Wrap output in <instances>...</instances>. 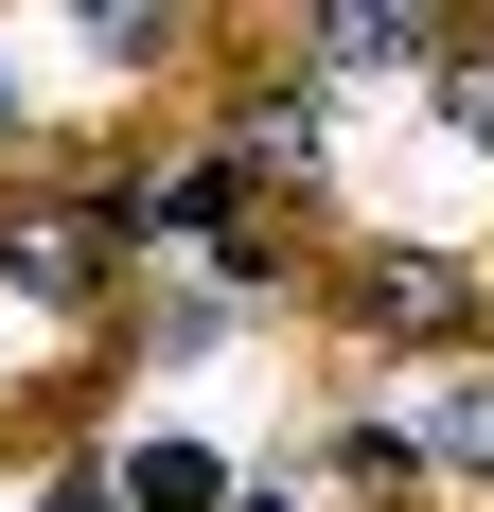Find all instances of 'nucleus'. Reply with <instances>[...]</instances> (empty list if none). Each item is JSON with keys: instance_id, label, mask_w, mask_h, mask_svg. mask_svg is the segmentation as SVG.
<instances>
[{"instance_id": "2", "label": "nucleus", "mask_w": 494, "mask_h": 512, "mask_svg": "<svg viewBox=\"0 0 494 512\" xmlns=\"http://www.w3.org/2000/svg\"><path fill=\"white\" fill-rule=\"evenodd\" d=\"M406 442H424V460H477V477H494V371L424 389V407H406Z\"/></svg>"}, {"instance_id": "6", "label": "nucleus", "mask_w": 494, "mask_h": 512, "mask_svg": "<svg viewBox=\"0 0 494 512\" xmlns=\"http://www.w3.org/2000/svg\"><path fill=\"white\" fill-rule=\"evenodd\" d=\"M230 512H300V495H230Z\"/></svg>"}, {"instance_id": "5", "label": "nucleus", "mask_w": 494, "mask_h": 512, "mask_svg": "<svg viewBox=\"0 0 494 512\" xmlns=\"http://www.w3.org/2000/svg\"><path fill=\"white\" fill-rule=\"evenodd\" d=\"M0 142H18V53H0Z\"/></svg>"}, {"instance_id": "4", "label": "nucleus", "mask_w": 494, "mask_h": 512, "mask_svg": "<svg viewBox=\"0 0 494 512\" xmlns=\"http://www.w3.org/2000/svg\"><path fill=\"white\" fill-rule=\"evenodd\" d=\"M442 89H459V124L494 142V36H459V71H442Z\"/></svg>"}, {"instance_id": "1", "label": "nucleus", "mask_w": 494, "mask_h": 512, "mask_svg": "<svg viewBox=\"0 0 494 512\" xmlns=\"http://www.w3.org/2000/svg\"><path fill=\"white\" fill-rule=\"evenodd\" d=\"M318 71H459L442 18H318Z\"/></svg>"}, {"instance_id": "3", "label": "nucleus", "mask_w": 494, "mask_h": 512, "mask_svg": "<svg viewBox=\"0 0 494 512\" xmlns=\"http://www.w3.org/2000/svg\"><path fill=\"white\" fill-rule=\"evenodd\" d=\"M124 512H212V460L195 442H142V460H124Z\"/></svg>"}]
</instances>
